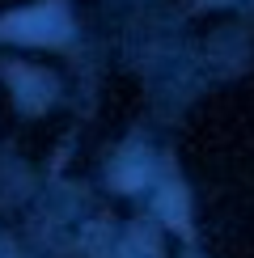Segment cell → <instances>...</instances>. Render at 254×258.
<instances>
[{
  "label": "cell",
  "instance_id": "1",
  "mask_svg": "<svg viewBox=\"0 0 254 258\" xmlns=\"http://www.w3.org/2000/svg\"><path fill=\"white\" fill-rule=\"evenodd\" d=\"M64 34H68V17L55 5L13 13V17L0 21V38H17V42H59Z\"/></svg>",
  "mask_w": 254,
  "mask_h": 258
},
{
  "label": "cell",
  "instance_id": "2",
  "mask_svg": "<svg viewBox=\"0 0 254 258\" xmlns=\"http://www.w3.org/2000/svg\"><path fill=\"white\" fill-rule=\"evenodd\" d=\"M157 208H161V216H169V224H174V229H186V195H182V186L161 190Z\"/></svg>",
  "mask_w": 254,
  "mask_h": 258
}]
</instances>
